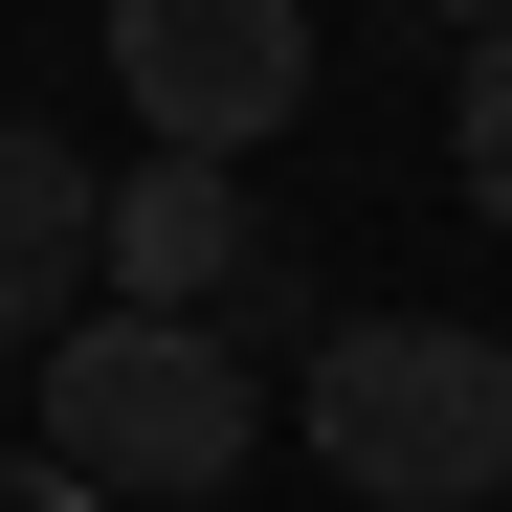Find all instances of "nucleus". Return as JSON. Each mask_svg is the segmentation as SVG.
Instances as JSON below:
<instances>
[{"label":"nucleus","mask_w":512,"mask_h":512,"mask_svg":"<svg viewBox=\"0 0 512 512\" xmlns=\"http://www.w3.org/2000/svg\"><path fill=\"white\" fill-rule=\"evenodd\" d=\"M290 423L334 446L357 512H490L512 490V334H468V312H334V357L290 379Z\"/></svg>","instance_id":"1"},{"label":"nucleus","mask_w":512,"mask_h":512,"mask_svg":"<svg viewBox=\"0 0 512 512\" xmlns=\"http://www.w3.org/2000/svg\"><path fill=\"white\" fill-rule=\"evenodd\" d=\"M245 423H290L245 379V334H179V312H90L45 379V468L90 512H223L245 490Z\"/></svg>","instance_id":"2"},{"label":"nucleus","mask_w":512,"mask_h":512,"mask_svg":"<svg viewBox=\"0 0 512 512\" xmlns=\"http://www.w3.org/2000/svg\"><path fill=\"white\" fill-rule=\"evenodd\" d=\"M112 90H134L156 156H223L245 179L312 112V0H112Z\"/></svg>","instance_id":"3"},{"label":"nucleus","mask_w":512,"mask_h":512,"mask_svg":"<svg viewBox=\"0 0 512 512\" xmlns=\"http://www.w3.org/2000/svg\"><path fill=\"white\" fill-rule=\"evenodd\" d=\"M245 268H268V223H245L223 156H134L112 223H90V312H179V334H223V290H245Z\"/></svg>","instance_id":"4"},{"label":"nucleus","mask_w":512,"mask_h":512,"mask_svg":"<svg viewBox=\"0 0 512 512\" xmlns=\"http://www.w3.org/2000/svg\"><path fill=\"white\" fill-rule=\"evenodd\" d=\"M90 223H112V179L0 112V357H23V334H90Z\"/></svg>","instance_id":"5"},{"label":"nucleus","mask_w":512,"mask_h":512,"mask_svg":"<svg viewBox=\"0 0 512 512\" xmlns=\"http://www.w3.org/2000/svg\"><path fill=\"white\" fill-rule=\"evenodd\" d=\"M446 179H468V223H512V23L468 45V90H446Z\"/></svg>","instance_id":"6"},{"label":"nucleus","mask_w":512,"mask_h":512,"mask_svg":"<svg viewBox=\"0 0 512 512\" xmlns=\"http://www.w3.org/2000/svg\"><path fill=\"white\" fill-rule=\"evenodd\" d=\"M0 512H90V490H67V468H45V446H23V468H0Z\"/></svg>","instance_id":"7"},{"label":"nucleus","mask_w":512,"mask_h":512,"mask_svg":"<svg viewBox=\"0 0 512 512\" xmlns=\"http://www.w3.org/2000/svg\"><path fill=\"white\" fill-rule=\"evenodd\" d=\"M446 23H512V0H446Z\"/></svg>","instance_id":"8"}]
</instances>
